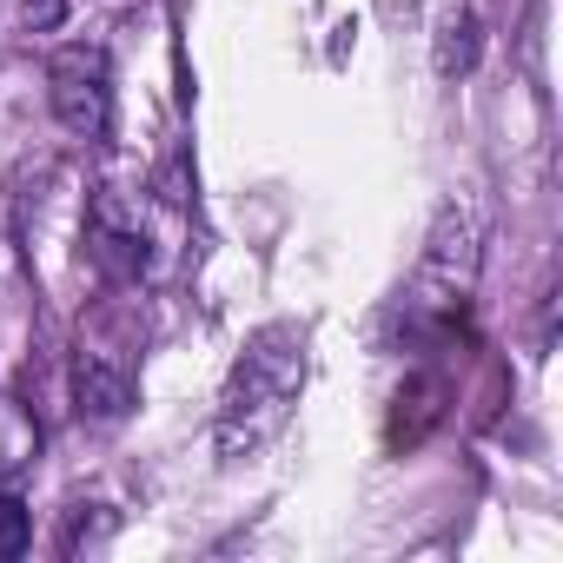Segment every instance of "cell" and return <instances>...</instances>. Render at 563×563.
Wrapping results in <instances>:
<instances>
[{"label":"cell","instance_id":"7a4b0ae2","mask_svg":"<svg viewBox=\"0 0 563 563\" xmlns=\"http://www.w3.org/2000/svg\"><path fill=\"white\" fill-rule=\"evenodd\" d=\"M471 292H477V212L444 206L424 252H418L411 286H405V332L411 339H444L471 312Z\"/></svg>","mask_w":563,"mask_h":563},{"label":"cell","instance_id":"5b68a950","mask_svg":"<svg viewBox=\"0 0 563 563\" xmlns=\"http://www.w3.org/2000/svg\"><path fill=\"white\" fill-rule=\"evenodd\" d=\"M74 398H80V418H93V424H120V418L133 411V365H126L113 345H87V339H80Z\"/></svg>","mask_w":563,"mask_h":563},{"label":"cell","instance_id":"6da1fadb","mask_svg":"<svg viewBox=\"0 0 563 563\" xmlns=\"http://www.w3.org/2000/svg\"><path fill=\"white\" fill-rule=\"evenodd\" d=\"M299 391H306V332L286 325V319H278V325H258V332L245 339V352H239L225 391H219V418H212L219 457L239 464V457L265 451L278 431H286Z\"/></svg>","mask_w":563,"mask_h":563},{"label":"cell","instance_id":"8992f818","mask_svg":"<svg viewBox=\"0 0 563 563\" xmlns=\"http://www.w3.org/2000/svg\"><path fill=\"white\" fill-rule=\"evenodd\" d=\"M41 464V418L0 391V490H21Z\"/></svg>","mask_w":563,"mask_h":563},{"label":"cell","instance_id":"ba28073f","mask_svg":"<svg viewBox=\"0 0 563 563\" xmlns=\"http://www.w3.org/2000/svg\"><path fill=\"white\" fill-rule=\"evenodd\" d=\"M27 550V504L21 490H0V556H21Z\"/></svg>","mask_w":563,"mask_h":563},{"label":"cell","instance_id":"9c48e42d","mask_svg":"<svg viewBox=\"0 0 563 563\" xmlns=\"http://www.w3.org/2000/svg\"><path fill=\"white\" fill-rule=\"evenodd\" d=\"M60 8H67V0H21V14H27V27H34V34L60 27Z\"/></svg>","mask_w":563,"mask_h":563},{"label":"cell","instance_id":"3957f363","mask_svg":"<svg viewBox=\"0 0 563 563\" xmlns=\"http://www.w3.org/2000/svg\"><path fill=\"white\" fill-rule=\"evenodd\" d=\"M47 107L67 133L107 140V126H113V60H107V47H93V41L60 47L47 60Z\"/></svg>","mask_w":563,"mask_h":563},{"label":"cell","instance_id":"52a82bcc","mask_svg":"<svg viewBox=\"0 0 563 563\" xmlns=\"http://www.w3.org/2000/svg\"><path fill=\"white\" fill-rule=\"evenodd\" d=\"M471 60H477V14L464 0H451L444 21H438V74L457 80V74H471Z\"/></svg>","mask_w":563,"mask_h":563},{"label":"cell","instance_id":"277c9868","mask_svg":"<svg viewBox=\"0 0 563 563\" xmlns=\"http://www.w3.org/2000/svg\"><path fill=\"white\" fill-rule=\"evenodd\" d=\"M87 258H93V272L107 278V286H140V278H146L153 232H146V219H140L133 199L93 192V206H87Z\"/></svg>","mask_w":563,"mask_h":563}]
</instances>
